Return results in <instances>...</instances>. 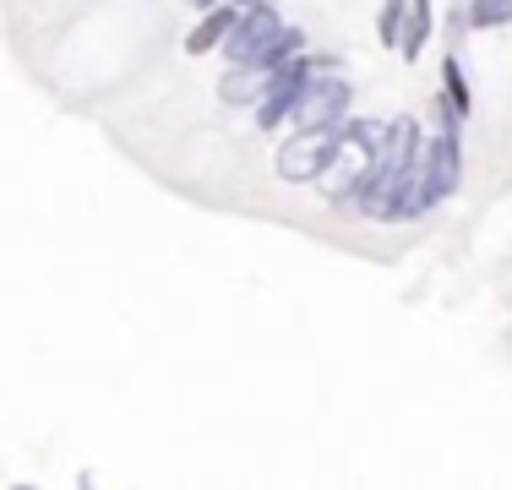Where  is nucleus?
<instances>
[{"label": "nucleus", "instance_id": "f257e3e1", "mask_svg": "<svg viewBox=\"0 0 512 490\" xmlns=\"http://www.w3.org/2000/svg\"><path fill=\"white\" fill-rule=\"evenodd\" d=\"M463 175V142H458V126H436V137L420 147L414 158V191H420V207L431 213L436 202H447Z\"/></svg>", "mask_w": 512, "mask_h": 490}, {"label": "nucleus", "instance_id": "f03ea898", "mask_svg": "<svg viewBox=\"0 0 512 490\" xmlns=\"http://www.w3.org/2000/svg\"><path fill=\"white\" fill-rule=\"evenodd\" d=\"M338 147H344V126H300L295 137H289L284 147H278L273 169L284 180H322V169L338 158Z\"/></svg>", "mask_w": 512, "mask_h": 490}, {"label": "nucleus", "instance_id": "7ed1b4c3", "mask_svg": "<svg viewBox=\"0 0 512 490\" xmlns=\"http://www.w3.org/2000/svg\"><path fill=\"white\" fill-rule=\"evenodd\" d=\"M311 77H316V60H306V49H300V55H289L284 66L273 71L267 93L256 98V131H278V126H284L289 109L300 104V93H306Z\"/></svg>", "mask_w": 512, "mask_h": 490}, {"label": "nucleus", "instance_id": "20e7f679", "mask_svg": "<svg viewBox=\"0 0 512 490\" xmlns=\"http://www.w3.org/2000/svg\"><path fill=\"white\" fill-rule=\"evenodd\" d=\"M349 104H355L349 82L333 77V71H316V77L306 82V93H300V104L289 109V120H295V131L300 126H344Z\"/></svg>", "mask_w": 512, "mask_h": 490}, {"label": "nucleus", "instance_id": "39448f33", "mask_svg": "<svg viewBox=\"0 0 512 490\" xmlns=\"http://www.w3.org/2000/svg\"><path fill=\"white\" fill-rule=\"evenodd\" d=\"M278 28H284V17L273 11V0H256V6H240L235 28H229V39H224V55L235 60V66H240V60H256Z\"/></svg>", "mask_w": 512, "mask_h": 490}, {"label": "nucleus", "instance_id": "423d86ee", "mask_svg": "<svg viewBox=\"0 0 512 490\" xmlns=\"http://www.w3.org/2000/svg\"><path fill=\"white\" fill-rule=\"evenodd\" d=\"M273 71H278V66H262V60H240V66H229L224 77H218V98H224L229 109H256V98L267 93Z\"/></svg>", "mask_w": 512, "mask_h": 490}, {"label": "nucleus", "instance_id": "0eeeda50", "mask_svg": "<svg viewBox=\"0 0 512 490\" xmlns=\"http://www.w3.org/2000/svg\"><path fill=\"white\" fill-rule=\"evenodd\" d=\"M235 17H240L235 6H207V17L186 33V55H207V49H224L229 28H235Z\"/></svg>", "mask_w": 512, "mask_h": 490}, {"label": "nucleus", "instance_id": "6e6552de", "mask_svg": "<svg viewBox=\"0 0 512 490\" xmlns=\"http://www.w3.org/2000/svg\"><path fill=\"white\" fill-rule=\"evenodd\" d=\"M431 28H436L431 0H409V17H404V39H398V55H404V60H420V55H425V39H431Z\"/></svg>", "mask_w": 512, "mask_h": 490}, {"label": "nucleus", "instance_id": "1a4fd4ad", "mask_svg": "<svg viewBox=\"0 0 512 490\" xmlns=\"http://www.w3.org/2000/svg\"><path fill=\"white\" fill-rule=\"evenodd\" d=\"M442 98L453 104V115H458V120H469V115H474V93H469V77H463V60H458V55H447V60H442Z\"/></svg>", "mask_w": 512, "mask_h": 490}, {"label": "nucleus", "instance_id": "9d476101", "mask_svg": "<svg viewBox=\"0 0 512 490\" xmlns=\"http://www.w3.org/2000/svg\"><path fill=\"white\" fill-rule=\"evenodd\" d=\"M387 131H393V120H344V142H355L365 158H376L387 147Z\"/></svg>", "mask_w": 512, "mask_h": 490}, {"label": "nucleus", "instance_id": "9b49d317", "mask_svg": "<svg viewBox=\"0 0 512 490\" xmlns=\"http://www.w3.org/2000/svg\"><path fill=\"white\" fill-rule=\"evenodd\" d=\"M300 49H306V33L295 28V22H284V28L273 33V39H267V49L256 60H262V66H284L289 55H300Z\"/></svg>", "mask_w": 512, "mask_h": 490}, {"label": "nucleus", "instance_id": "f8f14e48", "mask_svg": "<svg viewBox=\"0 0 512 490\" xmlns=\"http://www.w3.org/2000/svg\"><path fill=\"white\" fill-rule=\"evenodd\" d=\"M404 17H409V0H387V6L376 11V39L387 49H398V39H404Z\"/></svg>", "mask_w": 512, "mask_h": 490}, {"label": "nucleus", "instance_id": "ddd939ff", "mask_svg": "<svg viewBox=\"0 0 512 490\" xmlns=\"http://www.w3.org/2000/svg\"><path fill=\"white\" fill-rule=\"evenodd\" d=\"M512 0H474V28H507Z\"/></svg>", "mask_w": 512, "mask_h": 490}, {"label": "nucleus", "instance_id": "4468645a", "mask_svg": "<svg viewBox=\"0 0 512 490\" xmlns=\"http://www.w3.org/2000/svg\"><path fill=\"white\" fill-rule=\"evenodd\" d=\"M469 28H474V0H453V11H447V33L463 39Z\"/></svg>", "mask_w": 512, "mask_h": 490}, {"label": "nucleus", "instance_id": "2eb2a0df", "mask_svg": "<svg viewBox=\"0 0 512 490\" xmlns=\"http://www.w3.org/2000/svg\"><path fill=\"white\" fill-rule=\"evenodd\" d=\"M191 6H202V11H207V6H218V0H191Z\"/></svg>", "mask_w": 512, "mask_h": 490}, {"label": "nucleus", "instance_id": "dca6fc26", "mask_svg": "<svg viewBox=\"0 0 512 490\" xmlns=\"http://www.w3.org/2000/svg\"><path fill=\"white\" fill-rule=\"evenodd\" d=\"M240 6H256V0H240Z\"/></svg>", "mask_w": 512, "mask_h": 490}]
</instances>
